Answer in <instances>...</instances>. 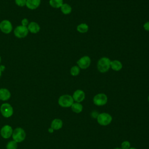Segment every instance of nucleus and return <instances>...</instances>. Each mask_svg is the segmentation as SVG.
<instances>
[{
  "mask_svg": "<svg viewBox=\"0 0 149 149\" xmlns=\"http://www.w3.org/2000/svg\"><path fill=\"white\" fill-rule=\"evenodd\" d=\"M49 3L54 8H60L63 3V0H49Z\"/></svg>",
  "mask_w": 149,
  "mask_h": 149,
  "instance_id": "20",
  "label": "nucleus"
},
{
  "mask_svg": "<svg viewBox=\"0 0 149 149\" xmlns=\"http://www.w3.org/2000/svg\"><path fill=\"white\" fill-rule=\"evenodd\" d=\"M0 111L5 118H9L13 113V109L12 105L8 103L2 104L0 108Z\"/></svg>",
  "mask_w": 149,
  "mask_h": 149,
  "instance_id": "5",
  "label": "nucleus"
},
{
  "mask_svg": "<svg viewBox=\"0 0 149 149\" xmlns=\"http://www.w3.org/2000/svg\"><path fill=\"white\" fill-rule=\"evenodd\" d=\"M130 148V143L128 141H125L122 143L121 148L122 149H129Z\"/></svg>",
  "mask_w": 149,
  "mask_h": 149,
  "instance_id": "23",
  "label": "nucleus"
},
{
  "mask_svg": "<svg viewBox=\"0 0 149 149\" xmlns=\"http://www.w3.org/2000/svg\"><path fill=\"white\" fill-rule=\"evenodd\" d=\"M17 143L14 140L9 141L6 144V149H17Z\"/></svg>",
  "mask_w": 149,
  "mask_h": 149,
  "instance_id": "22",
  "label": "nucleus"
},
{
  "mask_svg": "<svg viewBox=\"0 0 149 149\" xmlns=\"http://www.w3.org/2000/svg\"><path fill=\"white\" fill-rule=\"evenodd\" d=\"M108 101V97L106 94L104 93H98L96 94L93 98V102L97 106H102L107 104Z\"/></svg>",
  "mask_w": 149,
  "mask_h": 149,
  "instance_id": "7",
  "label": "nucleus"
},
{
  "mask_svg": "<svg viewBox=\"0 0 149 149\" xmlns=\"http://www.w3.org/2000/svg\"><path fill=\"white\" fill-rule=\"evenodd\" d=\"M29 33L27 27L22 25L17 26L14 29V35L19 38H23L26 37Z\"/></svg>",
  "mask_w": 149,
  "mask_h": 149,
  "instance_id": "6",
  "label": "nucleus"
},
{
  "mask_svg": "<svg viewBox=\"0 0 149 149\" xmlns=\"http://www.w3.org/2000/svg\"><path fill=\"white\" fill-rule=\"evenodd\" d=\"M21 25L23 26H26L27 27V26L29 25V20L27 18H24L21 21Z\"/></svg>",
  "mask_w": 149,
  "mask_h": 149,
  "instance_id": "25",
  "label": "nucleus"
},
{
  "mask_svg": "<svg viewBox=\"0 0 149 149\" xmlns=\"http://www.w3.org/2000/svg\"><path fill=\"white\" fill-rule=\"evenodd\" d=\"M1 56H0V63H1Z\"/></svg>",
  "mask_w": 149,
  "mask_h": 149,
  "instance_id": "32",
  "label": "nucleus"
},
{
  "mask_svg": "<svg viewBox=\"0 0 149 149\" xmlns=\"http://www.w3.org/2000/svg\"><path fill=\"white\" fill-rule=\"evenodd\" d=\"M73 99L76 102H81L85 98V93L81 90H76L72 95Z\"/></svg>",
  "mask_w": 149,
  "mask_h": 149,
  "instance_id": "11",
  "label": "nucleus"
},
{
  "mask_svg": "<svg viewBox=\"0 0 149 149\" xmlns=\"http://www.w3.org/2000/svg\"><path fill=\"white\" fill-rule=\"evenodd\" d=\"M27 29L29 31H30V33L33 34H36L40 31V26L37 22H31L29 23V25L27 26Z\"/></svg>",
  "mask_w": 149,
  "mask_h": 149,
  "instance_id": "12",
  "label": "nucleus"
},
{
  "mask_svg": "<svg viewBox=\"0 0 149 149\" xmlns=\"http://www.w3.org/2000/svg\"><path fill=\"white\" fill-rule=\"evenodd\" d=\"M13 30L11 22L8 20H3L0 22V30L4 34H9Z\"/></svg>",
  "mask_w": 149,
  "mask_h": 149,
  "instance_id": "9",
  "label": "nucleus"
},
{
  "mask_svg": "<svg viewBox=\"0 0 149 149\" xmlns=\"http://www.w3.org/2000/svg\"><path fill=\"white\" fill-rule=\"evenodd\" d=\"M129 149H137V148H134V147H132V148H130Z\"/></svg>",
  "mask_w": 149,
  "mask_h": 149,
  "instance_id": "30",
  "label": "nucleus"
},
{
  "mask_svg": "<svg viewBox=\"0 0 149 149\" xmlns=\"http://www.w3.org/2000/svg\"><path fill=\"white\" fill-rule=\"evenodd\" d=\"M91 58L87 55H84L81 57L77 61V65L81 69H87L91 65Z\"/></svg>",
  "mask_w": 149,
  "mask_h": 149,
  "instance_id": "8",
  "label": "nucleus"
},
{
  "mask_svg": "<svg viewBox=\"0 0 149 149\" xmlns=\"http://www.w3.org/2000/svg\"><path fill=\"white\" fill-rule=\"evenodd\" d=\"M27 0H15V3L16 5L20 7H23L26 5Z\"/></svg>",
  "mask_w": 149,
  "mask_h": 149,
  "instance_id": "24",
  "label": "nucleus"
},
{
  "mask_svg": "<svg viewBox=\"0 0 149 149\" xmlns=\"http://www.w3.org/2000/svg\"><path fill=\"white\" fill-rule=\"evenodd\" d=\"M70 107L72 110L77 113L81 112L83 110V105L80 102H73Z\"/></svg>",
  "mask_w": 149,
  "mask_h": 149,
  "instance_id": "19",
  "label": "nucleus"
},
{
  "mask_svg": "<svg viewBox=\"0 0 149 149\" xmlns=\"http://www.w3.org/2000/svg\"><path fill=\"white\" fill-rule=\"evenodd\" d=\"M143 28L144 29L147 31H149V21L146 22L144 23L143 24Z\"/></svg>",
  "mask_w": 149,
  "mask_h": 149,
  "instance_id": "26",
  "label": "nucleus"
},
{
  "mask_svg": "<svg viewBox=\"0 0 149 149\" xmlns=\"http://www.w3.org/2000/svg\"><path fill=\"white\" fill-rule=\"evenodd\" d=\"M13 131V130L12 129V127L8 125H4L1 128L0 133L1 136L3 139H8L12 135Z\"/></svg>",
  "mask_w": 149,
  "mask_h": 149,
  "instance_id": "10",
  "label": "nucleus"
},
{
  "mask_svg": "<svg viewBox=\"0 0 149 149\" xmlns=\"http://www.w3.org/2000/svg\"><path fill=\"white\" fill-rule=\"evenodd\" d=\"M12 136L14 141L17 143H20L25 139L26 132L21 127H17L13 131Z\"/></svg>",
  "mask_w": 149,
  "mask_h": 149,
  "instance_id": "3",
  "label": "nucleus"
},
{
  "mask_svg": "<svg viewBox=\"0 0 149 149\" xmlns=\"http://www.w3.org/2000/svg\"><path fill=\"white\" fill-rule=\"evenodd\" d=\"M48 131H49V132H50V133H52V132H54V129L51 127V128H49V129H48Z\"/></svg>",
  "mask_w": 149,
  "mask_h": 149,
  "instance_id": "28",
  "label": "nucleus"
},
{
  "mask_svg": "<svg viewBox=\"0 0 149 149\" xmlns=\"http://www.w3.org/2000/svg\"><path fill=\"white\" fill-rule=\"evenodd\" d=\"M41 3V0H27L26 6L31 10H34L39 7Z\"/></svg>",
  "mask_w": 149,
  "mask_h": 149,
  "instance_id": "13",
  "label": "nucleus"
},
{
  "mask_svg": "<svg viewBox=\"0 0 149 149\" xmlns=\"http://www.w3.org/2000/svg\"><path fill=\"white\" fill-rule=\"evenodd\" d=\"M63 125L62 120L60 119H54L51 125V127L54 130H59L62 128Z\"/></svg>",
  "mask_w": 149,
  "mask_h": 149,
  "instance_id": "16",
  "label": "nucleus"
},
{
  "mask_svg": "<svg viewBox=\"0 0 149 149\" xmlns=\"http://www.w3.org/2000/svg\"><path fill=\"white\" fill-rule=\"evenodd\" d=\"M88 26L87 24L86 23H80L77 26V31L79 32V33H86L88 31Z\"/></svg>",
  "mask_w": 149,
  "mask_h": 149,
  "instance_id": "18",
  "label": "nucleus"
},
{
  "mask_svg": "<svg viewBox=\"0 0 149 149\" xmlns=\"http://www.w3.org/2000/svg\"><path fill=\"white\" fill-rule=\"evenodd\" d=\"M148 101H149V95H148Z\"/></svg>",
  "mask_w": 149,
  "mask_h": 149,
  "instance_id": "33",
  "label": "nucleus"
},
{
  "mask_svg": "<svg viewBox=\"0 0 149 149\" xmlns=\"http://www.w3.org/2000/svg\"><path fill=\"white\" fill-rule=\"evenodd\" d=\"M98 123L101 126H107L112 121V118L111 115L108 113H99L97 118Z\"/></svg>",
  "mask_w": 149,
  "mask_h": 149,
  "instance_id": "4",
  "label": "nucleus"
},
{
  "mask_svg": "<svg viewBox=\"0 0 149 149\" xmlns=\"http://www.w3.org/2000/svg\"><path fill=\"white\" fill-rule=\"evenodd\" d=\"M60 8L62 13L64 15H69L72 11V8L71 6L69 4L66 3H63Z\"/></svg>",
  "mask_w": 149,
  "mask_h": 149,
  "instance_id": "17",
  "label": "nucleus"
},
{
  "mask_svg": "<svg viewBox=\"0 0 149 149\" xmlns=\"http://www.w3.org/2000/svg\"><path fill=\"white\" fill-rule=\"evenodd\" d=\"M98 115H99V113H98L97 111H93V112H91V115L92 117L94 118H97V116H98Z\"/></svg>",
  "mask_w": 149,
  "mask_h": 149,
  "instance_id": "27",
  "label": "nucleus"
},
{
  "mask_svg": "<svg viewBox=\"0 0 149 149\" xmlns=\"http://www.w3.org/2000/svg\"><path fill=\"white\" fill-rule=\"evenodd\" d=\"M114 149H122V148H115Z\"/></svg>",
  "mask_w": 149,
  "mask_h": 149,
  "instance_id": "31",
  "label": "nucleus"
},
{
  "mask_svg": "<svg viewBox=\"0 0 149 149\" xmlns=\"http://www.w3.org/2000/svg\"><path fill=\"white\" fill-rule=\"evenodd\" d=\"M110 67L114 71H119L122 69L123 65L120 61L118 60H113L111 61Z\"/></svg>",
  "mask_w": 149,
  "mask_h": 149,
  "instance_id": "15",
  "label": "nucleus"
},
{
  "mask_svg": "<svg viewBox=\"0 0 149 149\" xmlns=\"http://www.w3.org/2000/svg\"><path fill=\"white\" fill-rule=\"evenodd\" d=\"M111 60L109 58L104 56L101 58L97 62V69L98 70L102 73L107 72L109 69L111 68Z\"/></svg>",
  "mask_w": 149,
  "mask_h": 149,
  "instance_id": "1",
  "label": "nucleus"
},
{
  "mask_svg": "<svg viewBox=\"0 0 149 149\" xmlns=\"http://www.w3.org/2000/svg\"><path fill=\"white\" fill-rule=\"evenodd\" d=\"M73 102L74 100L73 99L72 96L69 94L62 95L60 96L58 99L59 105L63 108L70 107Z\"/></svg>",
  "mask_w": 149,
  "mask_h": 149,
  "instance_id": "2",
  "label": "nucleus"
},
{
  "mask_svg": "<svg viewBox=\"0 0 149 149\" xmlns=\"http://www.w3.org/2000/svg\"><path fill=\"white\" fill-rule=\"evenodd\" d=\"M80 69L79 68V67L77 65H74L70 68V73L73 76H76L79 75V74L80 73Z\"/></svg>",
  "mask_w": 149,
  "mask_h": 149,
  "instance_id": "21",
  "label": "nucleus"
},
{
  "mask_svg": "<svg viewBox=\"0 0 149 149\" xmlns=\"http://www.w3.org/2000/svg\"><path fill=\"white\" fill-rule=\"evenodd\" d=\"M11 96L10 92L9 90L5 88H0V100L2 101L8 100Z\"/></svg>",
  "mask_w": 149,
  "mask_h": 149,
  "instance_id": "14",
  "label": "nucleus"
},
{
  "mask_svg": "<svg viewBox=\"0 0 149 149\" xmlns=\"http://www.w3.org/2000/svg\"><path fill=\"white\" fill-rule=\"evenodd\" d=\"M2 70H1V69H0V77H1V75H2Z\"/></svg>",
  "mask_w": 149,
  "mask_h": 149,
  "instance_id": "29",
  "label": "nucleus"
}]
</instances>
